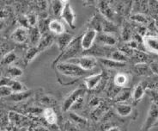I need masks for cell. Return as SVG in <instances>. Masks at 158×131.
<instances>
[{
    "label": "cell",
    "instance_id": "12",
    "mask_svg": "<svg viewBox=\"0 0 158 131\" xmlns=\"http://www.w3.org/2000/svg\"><path fill=\"white\" fill-rule=\"evenodd\" d=\"M72 40H73V37L71 35L68 34V33H64L60 36H58L57 39H56V42L58 45V48L61 51H64L70 45Z\"/></svg>",
    "mask_w": 158,
    "mask_h": 131
},
{
    "label": "cell",
    "instance_id": "8",
    "mask_svg": "<svg viewBox=\"0 0 158 131\" xmlns=\"http://www.w3.org/2000/svg\"><path fill=\"white\" fill-rule=\"evenodd\" d=\"M10 38L16 43H24L29 38V29L24 27H19L13 31Z\"/></svg>",
    "mask_w": 158,
    "mask_h": 131
},
{
    "label": "cell",
    "instance_id": "40",
    "mask_svg": "<svg viewBox=\"0 0 158 131\" xmlns=\"http://www.w3.org/2000/svg\"><path fill=\"white\" fill-rule=\"evenodd\" d=\"M99 103H100V100H99L98 98H93L90 100L89 104H90V106H92V107H95V106L99 105Z\"/></svg>",
    "mask_w": 158,
    "mask_h": 131
},
{
    "label": "cell",
    "instance_id": "14",
    "mask_svg": "<svg viewBox=\"0 0 158 131\" xmlns=\"http://www.w3.org/2000/svg\"><path fill=\"white\" fill-rule=\"evenodd\" d=\"M48 29L49 31H51L52 33L55 34L57 36H60L62 35L64 32V25L63 23H61L60 21L54 19L49 22L48 24Z\"/></svg>",
    "mask_w": 158,
    "mask_h": 131
},
{
    "label": "cell",
    "instance_id": "41",
    "mask_svg": "<svg viewBox=\"0 0 158 131\" xmlns=\"http://www.w3.org/2000/svg\"><path fill=\"white\" fill-rule=\"evenodd\" d=\"M107 131H120V129L117 126H114V127H111L110 129H108Z\"/></svg>",
    "mask_w": 158,
    "mask_h": 131
},
{
    "label": "cell",
    "instance_id": "5",
    "mask_svg": "<svg viewBox=\"0 0 158 131\" xmlns=\"http://www.w3.org/2000/svg\"><path fill=\"white\" fill-rule=\"evenodd\" d=\"M158 120V105L156 103H151L150 110L147 115L146 120L143 123L140 131H150L152 128L155 127V124Z\"/></svg>",
    "mask_w": 158,
    "mask_h": 131
},
{
    "label": "cell",
    "instance_id": "42",
    "mask_svg": "<svg viewBox=\"0 0 158 131\" xmlns=\"http://www.w3.org/2000/svg\"><path fill=\"white\" fill-rule=\"evenodd\" d=\"M154 24H155V28H156V31H157L158 33V18L155 20Z\"/></svg>",
    "mask_w": 158,
    "mask_h": 131
},
{
    "label": "cell",
    "instance_id": "21",
    "mask_svg": "<svg viewBox=\"0 0 158 131\" xmlns=\"http://www.w3.org/2000/svg\"><path fill=\"white\" fill-rule=\"evenodd\" d=\"M40 52V50L38 47H33L32 46L31 48H28L26 55H25V58H24L25 63L28 64L29 62H31L32 60L39 55Z\"/></svg>",
    "mask_w": 158,
    "mask_h": 131
},
{
    "label": "cell",
    "instance_id": "20",
    "mask_svg": "<svg viewBox=\"0 0 158 131\" xmlns=\"http://www.w3.org/2000/svg\"><path fill=\"white\" fill-rule=\"evenodd\" d=\"M53 41H54L53 36L48 35V34H45V36L41 37V40H40L39 45H38V48H39L40 51H42L44 49L48 48V47H50Z\"/></svg>",
    "mask_w": 158,
    "mask_h": 131
},
{
    "label": "cell",
    "instance_id": "13",
    "mask_svg": "<svg viewBox=\"0 0 158 131\" xmlns=\"http://www.w3.org/2000/svg\"><path fill=\"white\" fill-rule=\"evenodd\" d=\"M97 42L104 45V46H114L117 43V40L114 36L111 34H106V33H102L99 36H97Z\"/></svg>",
    "mask_w": 158,
    "mask_h": 131
},
{
    "label": "cell",
    "instance_id": "1",
    "mask_svg": "<svg viewBox=\"0 0 158 131\" xmlns=\"http://www.w3.org/2000/svg\"><path fill=\"white\" fill-rule=\"evenodd\" d=\"M56 68L58 72L63 75L71 77V78H81V77H89L92 75L91 71H86L77 65L69 63V62H61L57 63Z\"/></svg>",
    "mask_w": 158,
    "mask_h": 131
},
{
    "label": "cell",
    "instance_id": "9",
    "mask_svg": "<svg viewBox=\"0 0 158 131\" xmlns=\"http://www.w3.org/2000/svg\"><path fill=\"white\" fill-rule=\"evenodd\" d=\"M98 7L101 14L105 17V19L113 22L114 17V13L113 8L109 5V3L104 2V1L99 2Z\"/></svg>",
    "mask_w": 158,
    "mask_h": 131
},
{
    "label": "cell",
    "instance_id": "38",
    "mask_svg": "<svg viewBox=\"0 0 158 131\" xmlns=\"http://www.w3.org/2000/svg\"><path fill=\"white\" fill-rule=\"evenodd\" d=\"M127 46L134 50V49H138V47H139V42L137 41L136 40H134V39H132V40H131L130 41L127 42Z\"/></svg>",
    "mask_w": 158,
    "mask_h": 131
},
{
    "label": "cell",
    "instance_id": "16",
    "mask_svg": "<svg viewBox=\"0 0 158 131\" xmlns=\"http://www.w3.org/2000/svg\"><path fill=\"white\" fill-rule=\"evenodd\" d=\"M98 60L103 66L109 68H121L126 66V63H120V62L115 61L112 59H107V58H99Z\"/></svg>",
    "mask_w": 158,
    "mask_h": 131
},
{
    "label": "cell",
    "instance_id": "25",
    "mask_svg": "<svg viewBox=\"0 0 158 131\" xmlns=\"http://www.w3.org/2000/svg\"><path fill=\"white\" fill-rule=\"evenodd\" d=\"M64 4H65V2H63V1H53V2H52V12H53L54 16H61Z\"/></svg>",
    "mask_w": 158,
    "mask_h": 131
},
{
    "label": "cell",
    "instance_id": "22",
    "mask_svg": "<svg viewBox=\"0 0 158 131\" xmlns=\"http://www.w3.org/2000/svg\"><path fill=\"white\" fill-rule=\"evenodd\" d=\"M9 86L11 88L14 93H20V92H23V91H28L23 84L21 83L18 80H14V79H12L9 85Z\"/></svg>",
    "mask_w": 158,
    "mask_h": 131
},
{
    "label": "cell",
    "instance_id": "31",
    "mask_svg": "<svg viewBox=\"0 0 158 131\" xmlns=\"http://www.w3.org/2000/svg\"><path fill=\"white\" fill-rule=\"evenodd\" d=\"M16 58L17 57H16V55L15 52H9V53H7L4 56V58L2 59V63L4 64V65H10L14 61H16Z\"/></svg>",
    "mask_w": 158,
    "mask_h": 131
},
{
    "label": "cell",
    "instance_id": "44",
    "mask_svg": "<svg viewBox=\"0 0 158 131\" xmlns=\"http://www.w3.org/2000/svg\"><path fill=\"white\" fill-rule=\"evenodd\" d=\"M20 131H27V130H26V129H22Z\"/></svg>",
    "mask_w": 158,
    "mask_h": 131
},
{
    "label": "cell",
    "instance_id": "23",
    "mask_svg": "<svg viewBox=\"0 0 158 131\" xmlns=\"http://www.w3.org/2000/svg\"><path fill=\"white\" fill-rule=\"evenodd\" d=\"M130 19L131 21L135 22V23H137V24H141V25H144V26H145V24H149V22H150L149 17H148L146 15L143 14V13H137V14H134V15L131 16Z\"/></svg>",
    "mask_w": 158,
    "mask_h": 131
},
{
    "label": "cell",
    "instance_id": "29",
    "mask_svg": "<svg viewBox=\"0 0 158 131\" xmlns=\"http://www.w3.org/2000/svg\"><path fill=\"white\" fill-rule=\"evenodd\" d=\"M135 68H136V72H138V74H140V75H147L151 72V69L150 68V67L147 66L145 63H138L136 65Z\"/></svg>",
    "mask_w": 158,
    "mask_h": 131
},
{
    "label": "cell",
    "instance_id": "2",
    "mask_svg": "<svg viewBox=\"0 0 158 131\" xmlns=\"http://www.w3.org/2000/svg\"><path fill=\"white\" fill-rule=\"evenodd\" d=\"M81 40H82V36L74 38L72 40L70 45L60 55V57L59 59H57L59 63L65 62L69 60L79 57L78 55L83 50L82 48V44H81Z\"/></svg>",
    "mask_w": 158,
    "mask_h": 131
},
{
    "label": "cell",
    "instance_id": "36",
    "mask_svg": "<svg viewBox=\"0 0 158 131\" xmlns=\"http://www.w3.org/2000/svg\"><path fill=\"white\" fill-rule=\"evenodd\" d=\"M149 95L152 99V103L158 105V91L156 90H149Z\"/></svg>",
    "mask_w": 158,
    "mask_h": 131
},
{
    "label": "cell",
    "instance_id": "6",
    "mask_svg": "<svg viewBox=\"0 0 158 131\" xmlns=\"http://www.w3.org/2000/svg\"><path fill=\"white\" fill-rule=\"evenodd\" d=\"M96 38H97V31L95 29L90 28L84 32L81 40V44L83 50H89L92 48Z\"/></svg>",
    "mask_w": 158,
    "mask_h": 131
},
{
    "label": "cell",
    "instance_id": "7",
    "mask_svg": "<svg viewBox=\"0 0 158 131\" xmlns=\"http://www.w3.org/2000/svg\"><path fill=\"white\" fill-rule=\"evenodd\" d=\"M61 17L63 18V20L71 27V28H75V13L72 10L71 4L69 2H65L64 6L63 12Z\"/></svg>",
    "mask_w": 158,
    "mask_h": 131
},
{
    "label": "cell",
    "instance_id": "11",
    "mask_svg": "<svg viewBox=\"0 0 158 131\" xmlns=\"http://www.w3.org/2000/svg\"><path fill=\"white\" fill-rule=\"evenodd\" d=\"M102 79V72H101L100 73H95V74H92V75L89 76L87 78L84 79V84L86 85V88L88 90H93L95 89L100 81Z\"/></svg>",
    "mask_w": 158,
    "mask_h": 131
},
{
    "label": "cell",
    "instance_id": "43",
    "mask_svg": "<svg viewBox=\"0 0 158 131\" xmlns=\"http://www.w3.org/2000/svg\"><path fill=\"white\" fill-rule=\"evenodd\" d=\"M155 127H158V120H157V122H156V123L155 124Z\"/></svg>",
    "mask_w": 158,
    "mask_h": 131
},
{
    "label": "cell",
    "instance_id": "18",
    "mask_svg": "<svg viewBox=\"0 0 158 131\" xmlns=\"http://www.w3.org/2000/svg\"><path fill=\"white\" fill-rule=\"evenodd\" d=\"M43 116L45 120L48 122L49 124H55L57 123V115L55 111L52 108H47L43 111Z\"/></svg>",
    "mask_w": 158,
    "mask_h": 131
},
{
    "label": "cell",
    "instance_id": "32",
    "mask_svg": "<svg viewBox=\"0 0 158 131\" xmlns=\"http://www.w3.org/2000/svg\"><path fill=\"white\" fill-rule=\"evenodd\" d=\"M121 36H122L123 40L125 41H130L131 38V29L128 26V25H125L123 27L122 33H121Z\"/></svg>",
    "mask_w": 158,
    "mask_h": 131
},
{
    "label": "cell",
    "instance_id": "19",
    "mask_svg": "<svg viewBox=\"0 0 158 131\" xmlns=\"http://www.w3.org/2000/svg\"><path fill=\"white\" fill-rule=\"evenodd\" d=\"M102 27L103 33H106V34L113 35V33L117 32V27L115 26L114 24L105 18L102 21Z\"/></svg>",
    "mask_w": 158,
    "mask_h": 131
},
{
    "label": "cell",
    "instance_id": "3",
    "mask_svg": "<svg viewBox=\"0 0 158 131\" xmlns=\"http://www.w3.org/2000/svg\"><path fill=\"white\" fill-rule=\"evenodd\" d=\"M65 62L75 64L77 65L80 68H82L86 71H92L97 64V60L95 59L94 56L86 55V56H79L74 59L69 60Z\"/></svg>",
    "mask_w": 158,
    "mask_h": 131
},
{
    "label": "cell",
    "instance_id": "35",
    "mask_svg": "<svg viewBox=\"0 0 158 131\" xmlns=\"http://www.w3.org/2000/svg\"><path fill=\"white\" fill-rule=\"evenodd\" d=\"M27 16V19H28V24L31 28H35L37 27V24H38V19H37V16L35 14H29Z\"/></svg>",
    "mask_w": 158,
    "mask_h": 131
},
{
    "label": "cell",
    "instance_id": "4",
    "mask_svg": "<svg viewBox=\"0 0 158 131\" xmlns=\"http://www.w3.org/2000/svg\"><path fill=\"white\" fill-rule=\"evenodd\" d=\"M84 89L82 87L76 88L74 91L71 92L69 95L64 98L62 103V111L64 112L68 111L70 109L73 107V105L78 101L81 98H83L84 94Z\"/></svg>",
    "mask_w": 158,
    "mask_h": 131
},
{
    "label": "cell",
    "instance_id": "10",
    "mask_svg": "<svg viewBox=\"0 0 158 131\" xmlns=\"http://www.w3.org/2000/svg\"><path fill=\"white\" fill-rule=\"evenodd\" d=\"M143 45L146 49L158 55V36H148L143 38Z\"/></svg>",
    "mask_w": 158,
    "mask_h": 131
},
{
    "label": "cell",
    "instance_id": "24",
    "mask_svg": "<svg viewBox=\"0 0 158 131\" xmlns=\"http://www.w3.org/2000/svg\"><path fill=\"white\" fill-rule=\"evenodd\" d=\"M111 59L120 63H126L128 60V56L124 54L121 50H114L111 55Z\"/></svg>",
    "mask_w": 158,
    "mask_h": 131
},
{
    "label": "cell",
    "instance_id": "39",
    "mask_svg": "<svg viewBox=\"0 0 158 131\" xmlns=\"http://www.w3.org/2000/svg\"><path fill=\"white\" fill-rule=\"evenodd\" d=\"M11 80L12 79L10 78V77H2L1 78V85H7V86H9Z\"/></svg>",
    "mask_w": 158,
    "mask_h": 131
},
{
    "label": "cell",
    "instance_id": "33",
    "mask_svg": "<svg viewBox=\"0 0 158 131\" xmlns=\"http://www.w3.org/2000/svg\"><path fill=\"white\" fill-rule=\"evenodd\" d=\"M1 97L2 98H9L14 93L12 89L10 86H7V85H1Z\"/></svg>",
    "mask_w": 158,
    "mask_h": 131
},
{
    "label": "cell",
    "instance_id": "27",
    "mask_svg": "<svg viewBox=\"0 0 158 131\" xmlns=\"http://www.w3.org/2000/svg\"><path fill=\"white\" fill-rule=\"evenodd\" d=\"M32 94L31 91H23V92H20V93H13L10 97H9V99L12 100V101H22V100L26 99L29 98Z\"/></svg>",
    "mask_w": 158,
    "mask_h": 131
},
{
    "label": "cell",
    "instance_id": "37",
    "mask_svg": "<svg viewBox=\"0 0 158 131\" xmlns=\"http://www.w3.org/2000/svg\"><path fill=\"white\" fill-rule=\"evenodd\" d=\"M129 97H130V92H129V91H123L122 93H120V94L118 95V98H117V101H118V102H124V101H126L127 99H128Z\"/></svg>",
    "mask_w": 158,
    "mask_h": 131
},
{
    "label": "cell",
    "instance_id": "17",
    "mask_svg": "<svg viewBox=\"0 0 158 131\" xmlns=\"http://www.w3.org/2000/svg\"><path fill=\"white\" fill-rule=\"evenodd\" d=\"M115 111L120 116H127L131 113L132 107L127 103H118L115 107Z\"/></svg>",
    "mask_w": 158,
    "mask_h": 131
},
{
    "label": "cell",
    "instance_id": "26",
    "mask_svg": "<svg viewBox=\"0 0 158 131\" xmlns=\"http://www.w3.org/2000/svg\"><path fill=\"white\" fill-rule=\"evenodd\" d=\"M114 82L116 85H118L119 87L126 86L127 84L128 83V77H127V74L119 72V73H117L115 75L114 79Z\"/></svg>",
    "mask_w": 158,
    "mask_h": 131
},
{
    "label": "cell",
    "instance_id": "30",
    "mask_svg": "<svg viewBox=\"0 0 158 131\" xmlns=\"http://www.w3.org/2000/svg\"><path fill=\"white\" fill-rule=\"evenodd\" d=\"M7 73L9 74L10 78H17V77H21L23 74V72L18 67H10L7 70Z\"/></svg>",
    "mask_w": 158,
    "mask_h": 131
},
{
    "label": "cell",
    "instance_id": "34",
    "mask_svg": "<svg viewBox=\"0 0 158 131\" xmlns=\"http://www.w3.org/2000/svg\"><path fill=\"white\" fill-rule=\"evenodd\" d=\"M70 117H71V119L73 120L74 122H76L77 123H78V124H81V125H84V124H86L87 123V121L83 118L82 116H80L77 114H76L75 112H71L70 113Z\"/></svg>",
    "mask_w": 158,
    "mask_h": 131
},
{
    "label": "cell",
    "instance_id": "28",
    "mask_svg": "<svg viewBox=\"0 0 158 131\" xmlns=\"http://www.w3.org/2000/svg\"><path fill=\"white\" fill-rule=\"evenodd\" d=\"M145 93V90L144 87L143 86L142 84H138V85L134 88L133 92H132V98L135 101H138V100L142 99Z\"/></svg>",
    "mask_w": 158,
    "mask_h": 131
},
{
    "label": "cell",
    "instance_id": "15",
    "mask_svg": "<svg viewBox=\"0 0 158 131\" xmlns=\"http://www.w3.org/2000/svg\"><path fill=\"white\" fill-rule=\"evenodd\" d=\"M41 37L42 36L38 27L31 28V29H29V41L33 47H38Z\"/></svg>",
    "mask_w": 158,
    "mask_h": 131
}]
</instances>
